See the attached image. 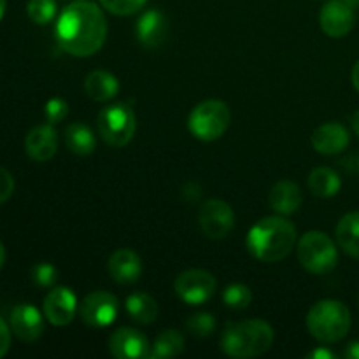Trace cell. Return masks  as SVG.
Masks as SVG:
<instances>
[{
    "instance_id": "23",
    "label": "cell",
    "mask_w": 359,
    "mask_h": 359,
    "mask_svg": "<svg viewBox=\"0 0 359 359\" xmlns=\"http://www.w3.org/2000/svg\"><path fill=\"white\" fill-rule=\"evenodd\" d=\"M309 189L314 196L319 198H330V196H335L340 191V181L339 174H337L333 168L330 167H318L309 174L307 179Z\"/></svg>"
},
{
    "instance_id": "35",
    "label": "cell",
    "mask_w": 359,
    "mask_h": 359,
    "mask_svg": "<svg viewBox=\"0 0 359 359\" xmlns=\"http://www.w3.org/2000/svg\"><path fill=\"white\" fill-rule=\"evenodd\" d=\"M344 356L347 359H359V342H351L349 346L346 347V353Z\"/></svg>"
},
{
    "instance_id": "37",
    "label": "cell",
    "mask_w": 359,
    "mask_h": 359,
    "mask_svg": "<svg viewBox=\"0 0 359 359\" xmlns=\"http://www.w3.org/2000/svg\"><path fill=\"white\" fill-rule=\"evenodd\" d=\"M6 248H4V244L2 242H0V270H2V266H4V263H6Z\"/></svg>"
},
{
    "instance_id": "14",
    "label": "cell",
    "mask_w": 359,
    "mask_h": 359,
    "mask_svg": "<svg viewBox=\"0 0 359 359\" xmlns=\"http://www.w3.org/2000/svg\"><path fill=\"white\" fill-rule=\"evenodd\" d=\"M11 332L21 340V342H35L44 333V318L41 311L30 304H20L11 311L9 318Z\"/></svg>"
},
{
    "instance_id": "21",
    "label": "cell",
    "mask_w": 359,
    "mask_h": 359,
    "mask_svg": "<svg viewBox=\"0 0 359 359\" xmlns=\"http://www.w3.org/2000/svg\"><path fill=\"white\" fill-rule=\"evenodd\" d=\"M125 311L132 321L139 323V325H151L156 321L158 309L156 300L149 297L147 293H132L125 302Z\"/></svg>"
},
{
    "instance_id": "6",
    "label": "cell",
    "mask_w": 359,
    "mask_h": 359,
    "mask_svg": "<svg viewBox=\"0 0 359 359\" xmlns=\"http://www.w3.org/2000/svg\"><path fill=\"white\" fill-rule=\"evenodd\" d=\"M231 121V112L223 100H203L188 118V128L196 139L212 142L224 135Z\"/></svg>"
},
{
    "instance_id": "22",
    "label": "cell",
    "mask_w": 359,
    "mask_h": 359,
    "mask_svg": "<svg viewBox=\"0 0 359 359\" xmlns=\"http://www.w3.org/2000/svg\"><path fill=\"white\" fill-rule=\"evenodd\" d=\"M337 244L351 258L359 259V212H349L337 224Z\"/></svg>"
},
{
    "instance_id": "2",
    "label": "cell",
    "mask_w": 359,
    "mask_h": 359,
    "mask_svg": "<svg viewBox=\"0 0 359 359\" xmlns=\"http://www.w3.org/2000/svg\"><path fill=\"white\" fill-rule=\"evenodd\" d=\"M245 245L248 251L259 262H283L297 245V228L280 214L263 217L249 230Z\"/></svg>"
},
{
    "instance_id": "4",
    "label": "cell",
    "mask_w": 359,
    "mask_h": 359,
    "mask_svg": "<svg viewBox=\"0 0 359 359\" xmlns=\"http://www.w3.org/2000/svg\"><path fill=\"white\" fill-rule=\"evenodd\" d=\"M307 328L318 342H340L351 330V311L339 300L318 302L307 314Z\"/></svg>"
},
{
    "instance_id": "40",
    "label": "cell",
    "mask_w": 359,
    "mask_h": 359,
    "mask_svg": "<svg viewBox=\"0 0 359 359\" xmlns=\"http://www.w3.org/2000/svg\"><path fill=\"white\" fill-rule=\"evenodd\" d=\"M346 2L349 4L351 7H354V9H358V7H359V0H346Z\"/></svg>"
},
{
    "instance_id": "34",
    "label": "cell",
    "mask_w": 359,
    "mask_h": 359,
    "mask_svg": "<svg viewBox=\"0 0 359 359\" xmlns=\"http://www.w3.org/2000/svg\"><path fill=\"white\" fill-rule=\"evenodd\" d=\"M307 358L309 359H333L335 358V354H333L332 351L321 349V347H319V349H314L312 353H309Z\"/></svg>"
},
{
    "instance_id": "13",
    "label": "cell",
    "mask_w": 359,
    "mask_h": 359,
    "mask_svg": "<svg viewBox=\"0 0 359 359\" xmlns=\"http://www.w3.org/2000/svg\"><path fill=\"white\" fill-rule=\"evenodd\" d=\"M109 353L118 359L149 358L147 337L135 328H119L109 337Z\"/></svg>"
},
{
    "instance_id": "25",
    "label": "cell",
    "mask_w": 359,
    "mask_h": 359,
    "mask_svg": "<svg viewBox=\"0 0 359 359\" xmlns=\"http://www.w3.org/2000/svg\"><path fill=\"white\" fill-rule=\"evenodd\" d=\"M182 349H184V337L181 335V332H177V330H165L154 340L149 358H174L181 354Z\"/></svg>"
},
{
    "instance_id": "38",
    "label": "cell",
    "mask_w": 359,
    "mask_h": 359,
    "mask_svg": "<svg viewBox=\"0 0 359 359\" xmlns=\"http://www.w3.org/2000/svg\"><path fill=\"white\" fill-rule=\"evenodd\" d=\"M353 128H354V132H356V135L359 137V111L354 114V118H353Z\"/></svg>"
},
{
    "instance_id": "33",
    "label": "cell",
    "mask_w": 359,
    "mask_h": 359,
    "mask_svg": "<svg viewBox=\"0 0 359 359\" xmlns=\"http://www.w3.org/2000/svg\"><path fill=\"white\" fill-rule=\"evenodd\" d=\"M9 347H11V326H7V323L0 318V358L6 356Z\"/></svg>"
},
{
    "instance_id": "7",
    "label": "cell",
    "mask_w": 359,
    "mask_h": 359,
    "mask_svg": "<svg viewBox=\"0 0 359 359\" xmlns=\"http://www.w3.org/2000/svg\"><path fill=\"white\" fill-rule=\"evenodd\" d=\"M97 130L102 140L112 147H125L137 132L135 112L126 104H112L98 112Z\"/></svg>"
},
{
    "instance_id": "15",
    "label": "cell",
    "mask_w": 359,
    "mask_h": 359,
    "mask_svg": "<svg viewBox=\"0 0 359 359\" xmlns=\"http://www.w3.org/2000/svg\"><path fill=\"white\" fill-rule=\"evenodd\" d=\"M135 37L144 48L158 49L168 37V21L158 9H149L135 23Z\"/></svg>"
},
{
    "instance_id": "27",
    "label": "cell",
    "mask_w": 359,
    "mask_h": 359,
    "mask_svg": "<svg viewBox=\"0 0 359 359\" xmlns=\"http://www.w3.org/2000/svg\"><path fill=\"white\" fill-rule=\"evenodd\" d=\"M56 11V0H28L27 4V14L35 25H48L55 20Z\"/></svg>"
},
{
    "instance_id": "1",
    "label": "cell",
    "mask_w": 359,
    "mask_h": 359,
    "mask_svg": "<svg viewBox=\"0 0 359 359\" xmlns=\"http://www.w3.org/2000/svg\"><path fill=\"white\" fill-rule=\"evenodd\" d=\"M107 20L104 11L91 0L69 4L56 21V42L63 51L86 58L102 49L107 39Z\"/></svg>"
},
{
    "instance_id": "18",
    "label": "cell",
    "mask_w": 359,
    "mask_h": 359,
    "mask_svg": "<svg viewBox=\"0 0 359 359\" xmlns=\"http://www.w3.org/2000/svg\"><path fill=\"white\" fill-rule=\"evenodd\" d=\"M107 272L114 283L123 284V286L137 283L142 273L140 256L132 249H118L109 258Z\"/></svg>"
},
{
    "instance_id": "41",
    "label": "cell",
    "mask_w": 359,
    "mask_h": 359,
    "mask_svg": "<svg viewBox=\"0 0 359 359\" xmlns=\"http://www.w3.org/2000/svg\"><path fill=\"white\" fill-rule=\"evenodd\" d=\"M358 167H359V161H358Z\"/></svg>"
},
{
    "instance_id": "31",
    "label": "cell",
    "mask_w": 359,
    "mask_h": 359,
    "mask_svg": "<svg viewBox=\"0 0 359 359\" xmlns=\"http://www.w3.org/2000/svg\"><path fill=\"white\" fill-rule=\"evenodd\" d=\"M44 114L48 123L56 125V123L63 121V119L67 118V114H69V104H67L63 98H51V100H48V104H46Z\"/></svg>"
},
{
    "instance_id": "3",
    "label": "cell",
    "mask_w": 359,
    "mask_h": 359,
    "mask_svg": "<svg viewBox=\"0 0 359 359\" xmlns=\"http://www.w3.org/2000/svg\"><path fill=\"white\" fill-rule=\"evenodd\" d=\"M273 344V330L263 319L230 323L221 335V351L237 359L258 358Z\"/></svg>"
},
{
    "instance_id": "8",
    "label": "cell",
    "mask_w": 359,
    "mask_h": 359,
    "mask_svg": "<svg viewBox=\"0 0 359 359\" xmlns=\"http://www.w3.org/2000/svg\"><path fill=\"white\" fill-rule=\"evenodd\" d=\"M217 283L214 276L207 270L191 269L179 273L174 283V291L188 305H202L216 293Z\"/></svg>"
},
{
    "instance_id": "32",
    "label": "cell",
    "mask_w": 359,
    "mask_h": 359,
    "mask_svg": "<svg viewBox=\"0 0 359 359\" xmlns=\"http://www.w3.org/2000/svg\"><path fill=\"white\" fill-rule=\"evenodd\" d=\"M14 193V177L9 170L0 167V205L6 203Z\"/></svg>"
},
{
    "instance_id": "12",
    "label": "cell",
    "mask_w": 359,
    "mask_h": 359,
    "mask_svg": "<svg viewBox=\"0 0 359 359\" xmlns=\"http://www.w3.org/2000/svg\"><path fill=\"white\" fill-rule=\"evenodd\" d=\"M319 25L328 37H346L356 25L354 7H351L346 0H330L319 13Z\"/></svg>"
},
{
    "instance_id": "24",
    "label": "cell",
    "mask_w": 359,
    "mask_h": 359,
    "mask_svg": "<svg viewBox=\"0 0 359 359\" xmlns=\"http://www.w3.org/2000/svg\"><path fill=\"white\" fill-rule=\"evenodd\" d=\"M65 144L70 153L77 156H88L97 147L95 133L84 123H72L65 128Z\"/></svg>"
},
{
    "instance_id": "39",
    "label": "cell",
    "mask_w": 359,
    "mask_h": 359,
    "mask_svg": "<svg viewBox=\"0 0 359 359\" xmlns=\"http://www.w3.org/2000/svg\"><path fill=\"white\" fill-rule=\"evenodd\" d=\"M6 7H7V0H0V21H2L4 14H6Z\"/></svg>"
},
{
    "instance_id": "26",
    "label": "cell",
    "mask_w": 359,
    "mask_h": 359,
    "mask_svg": "<svg viewBox=\"0 0 359 359\" xmlns=\"http://www.w3.org/2000/svg\"><path fill=\"white\" fill-rule=\"evenodd\" d=\"M223 302L228 309L233 311H244L251 305L252 302V291L249 290L245 284H230L226 290L223 291Z\"/></svg>"
},
{
    "instance_id": "5",
    "label": "cell",
    "mask_w": 359,
    "mask_h": 359,
    "mask_svg": "<svg viewBox=\"0 0 359 359\" xmlns=\"http://www.w3.org/2000/svg\"><path fill=\"white\" fill-rule=\"evenodd\" d=\"M297 255L300 265L314 276H325L332 272L339 263V251H337L335 242L325 231H307L298 241Z\"/></svg>"
},
{
    "instance_id": "20",
    "label": "cell",
    "mask_w": 359,
    "mask_h": 359,
    "mask_svg": "<svg viewBox=\"0 0 359 359\" xmlns=\"http://www.w3.org/2000/svg\"><path fill=\"white\" fill-rule=\"evenodd\" d=\"M84 91L95 102H109L119 93V81L107 70H93L86 76Z\"/></svg>"
},
{
    "instance_id": "9",
    "label": "cell",
    "mask_w": 359,
    "mask_h": 359,
    "mask_svg": "<svg viewBox=\"0 0 359 359\" xmlns=\"http://www.w3.org/2000/svg\"><path fill=\"white\" fill-rule=\"evenodd\" d=\"M119 314V300L104 290L86 294L79 304V318L91 328H105L116 321Z\"/></svg>"
},
{
    "instance_id": "36",
    "label": "cell",
    "mask_w": 359,
    "mask_h": 359,
    "mask_svg": "<svg viewBox=\"0 0 359 359\" xmlns=\"http://www.w3.org/2000/svg\"><path fill=\"white\" fill-rule=\"evenodd\" d=\"M353 84H354V90L359 93V60L356 62V65H354L353 69Z\"/></svg>"
},
{
    "instance_id": "30",
    "label": "cell",
    "mask_w": 359,
    "mask_h": 359,
    "mask_svg": "<svg viewBox=\"0 0 359 359\" xmlns=\"http://www.w3.org/2000/svg\"><path fill=\"white\" fill-rule=\"evenodd\" d=\"M32 279L39 287H53L58 279V272L51 263H37L32 270Z\"/></svg>"
},
{
    "instance_id": "10",
    "label": "cell",
    "mask_w": 359,
    "mask_h": 359,
    "mask_svg": "<svg viewBox=\"0 0 359 359\" xmlns=\"http://www.w3.org/2000/svg\"><path fill=\"white\" fill-rule=\"evenodd\" d=\"M198 224L203 235L212 241H221L228 237L235 226V214L233 209L223 200H207L200 207Z\"/></svg>"
},
{
    "instance_id": "16",
    "label": "cell",
    "mask_w": 359,
    "mask_h": 359,
    "mask_svg": "<svg viewBox=\"0 0 359 359\" xmlns=\"http://www.w3.org/2000/svg\"><path fill=\"white\" fill-rule=\"evenodd\" d=\"M25 151L37 163L51 160L58 151V133L55 126L51 123H44L32 128L25 137Z\"/></svg>"
},
{
    "instance_id": "19",
    "label": "cell",
    "mask_w": 359,
    "mask_h": 359,
    "mask_svg": "<svg viewBox=\"0 0 359 359\" xmlns=\"http://www.w3.org/2000/svg\"><path fill=\"white\" fill-rule=\"evenodd\" d=\"M302 202H304V195L297 182L284 179V181L276 182L273 188L270 189L269 203L272 210H276L280 216H290V214L297 212Z\"/></svg>"
},
{
    "instance_id": "28",
    "label": "cell",
    "mask_w": 359,
    "mask_h": 359,
    "mask_svg": "<svg viewBox=\"0 0 359 359\" xmlns=\"http://www.w3.org/2000/svg\"><path fill=\"white\" fill-rule=\"evenodd\" d=\"M216 318L209 312H198V314L189 316L188 321H186V328L191 333L193 337H198V339H205L210 337L216 332Z\"/></svg>"
},
{
    "instance_id": "17",
    "label": "cell",
    "mask_w": 359,
    "mask_h": 359,
    "mask_svg": "<svg viewBox=\"0 0 359 359\" xmlns=\"http://www.w3.org/2000/svg\"><path fill=\"white\" fill-rule=\"evenodd\" d=\"M311 142L312 147H314L319 154L335 156V154H340L342 151H346V147L349 146V132H347L346 126L340 125V123L330 121L318 126V128L312 132Z\"/></svg>"
},
{
    "instance_id": "29",
    "label": "cell",
    "mask_w": 359,
    "mask_h": 359,
    "mask_svg": "<svg viewBox=\"0 0 359 359\" xmlns=\"http://www.w3.org/2000/svg\"><path fill=\"white\" fill-rule=\"evenodd\" d=\"M147 0H100L102 7L116 16H132L137 14Z\"/></svg>"
},
{
    "instance_id": "11",
    "label": "cell",
    "mask_w": 359,
    "mask_h": 359,
    "mask_svg": "<svg viewBox=\"0 0 359 359\" xmlns=\"http://www.w3.org/2000/svg\"><path fill=\"white\" fill-rule=\"evenodd\" d=\"M44 318L55 326H67L74 321L76 314L79 312L77 297L70 287L58 286L53 287L44 298Z\"/></svg>"
}]
</instances>
